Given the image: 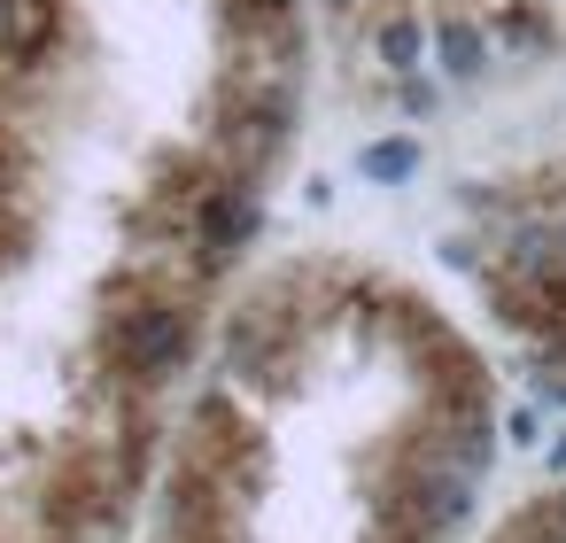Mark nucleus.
Segmentation results:
<instances>
[{
	"mask_svg": "<svg viewBox=\"0 0 566 543\" xmlns=\"http://www.w3.org/2000/svg\"><path fill=\"white\" fill-rule=\"evenodd\" d=\"M256 226H264L256 187H249V179H210V187H202V202H195L187 249H195V264H202V272H218V264H233V257L256 241Z\"/></svg>",
	"mask_w": 566,
	"mask_h": 543,
	"instance_id": "3",
	"label": "nucleus"
},
{
	"mask_svg": "<svg viewBox=\"0 0 566 543\" xmlns=\"http://www.w3.org/2000/svg\"><path fill=\"white\" fill-rule=\"evenodd\" d=\"M535 396L543 404H566V365H535Z\"/></svg>",
	"mask_w": 566,
	"mask_h": 543,
	"instance_id": "9",
	"label": "nucleus"
},
{
	"mask_svg": "<svg viewBox=\"0 0 566 543\" xmlns=\"http://www.w3.org/2000/svg\"><path fill=\"white\" fill-rule=\"evenodd\" d=\"M543 512H551V543H566V481L543 497Z\"/></svg>",
	"mask_w": 566,
	"mask_h": 543,
	"instance_id": "10",
	"label": "nucleus"
},
{
	"mask_svg": "<svg viewBox=\"0 0 566 543\" xmlns=\"http://www.w3.org/2000/svg\"><path fill=\"white\" fill-rule=\"evenodd\" d=\"M411 171H419V140H373V148H365V179L403 187Z\"/></svg>",
	"mask_w": 566,
	"mask_h": 543,
	"instance_id": "7",
	"label": "nucleus"
},
{
	"mask_svg": "<svg viewBox=\"0 0 566 543\" xmlns=\"http://www.w3.org/2000/svg\"><path fill=\"white\" fill-rule=\"evenodd\" d=\"M403 102H411V117H434V86H419V79H411V86H403Z\"/></svg>",
	"mask_w": 566,
	"mask_h": 543,
	"instance_id": "12",
	"label": "nucleus"
},
{
	"mask_svg": "<svg viewBox=\"0 0 566 543\" xmlns=\"http://www.w3.org/2000/svg\"><path fill=\"white\" fill-rule=\"evenodd\" d=\"M434 55H442L450 79H481V63H489V32L465 24V17H434Z\"/></svg>",
	"mask_w": 566,
	"mask_h": 543,
	"instance_id": "5",
	"label": "nucleus"
},
{
	"mask_svg": "<svg viewBox=\"0 0 566 543\" xmlns=\"http://www.w3.org/2000/svg\"><path fill=\"white\" fill-rule=\"evenodd\" d=\"M543 466H551V481H566V427L543 442Z\"/></svg>",
	"mask_w": 566,
	"mask_h": 543,
	"instance_id": "11",
	"label": "nucleus"
},
{
	"mask_svg": "<svg viewBox=\"0 0 566 543\" xmlns=\"http://www.w3.org/2000/svg\"><path fill=\"white\" fill-rule=\"evenodd\" d=\"M558 241H566V218H558Z\"/></svg>",
	"mask_w": 566,
	"mask_h": 543,
	"instance_id": "13",
	"label": "nucleus"
},
{
	"mask_svg": "<svg viewBox=\"0 0 566 543\" xmlns=\"http://www.w3.org/2000/svg\"><path fill=\"white\" fill-rule=\"evenodd\" d=\"M419 48H427V24H419V17L388 9V17L373 24V55H380L388 71H411V63H419Z\"/></svg>",
	"mask_w": 566,
	"mask_h": 543,
	"instance_id": "6",
	"label": "nucleus"
},
{
	"mask_svg": "<svg viewBox=\"0 0 566 543\" xmlns=\"http://www.w3.org/2000/svg\"><path fill=\"white\" fill-rule=\"evenodd\" d=\"M489 48H504V55H543V48H551V17L535 9V0H496Z\"/></svg>",
	"mask_w": 566,
	"mask_h": 543,
	"instance_id": "4",
	"label": "nucleus"
},
{
	"mask_svg": "<svg viewBox=\"0 0 566 543\" xmlns=\"http://www.w3.org/2000/svg\"><path fill=\"white\" fill-rule=\"evenodd\" d=\"M202 342V319H195V295L179 288H117L109 295V373L125 388H164L187 373Z\"/></svg>",
	"mask_w": 566,
	"mask_h": 543,
	"instance_id": "1",
	"label": "nucleus"
},
{
	"mask_svg": "<svg viewBox=\"0 0 566 543\" xmlns=\"http://www.w3.org/2000/svg\"><path fill=\"white\" fill-rule=\"evenodd\" d=\"M287 357H295V303L280 288L249 295L226 319V373L233 380H272V373H287Z\"/></svg>",
	"mask_w": 566,
	"mask_h": 543,
	"instance_id": "2",
	"label": "nucleus"
},
{
	"mask_svg": "<svg viewBox=\"0 0 566 543\" xmlns=\"http://www.w3.org/2000/svg\"><path fill=\"white\" fill-rule=\"evenodd\" d=\"M504 435H512V442H551V435H543V411H535V404H520V411L504 419Z\"/></svg>",
	"mask_w": 566,
	"mask_h": 543,
	"instance_id": "8",
	"label": "nucleus"
}]
</instances>
